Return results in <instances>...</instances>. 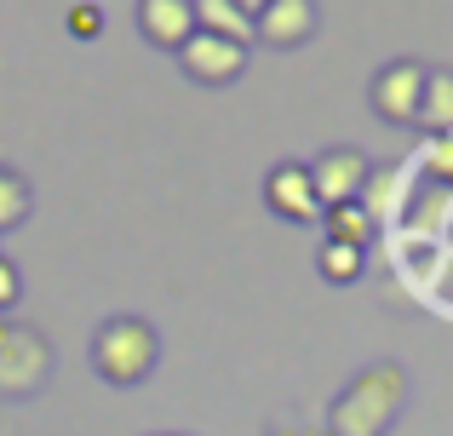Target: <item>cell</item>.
<instances>
[{
	"label": "cell",
	"mask_w": 453,
	"mask_h": 436,
	"mask_svg": "<svg viewBox=\"0 0 453 436\" xmlns=\"http://www.w3.org/2000/svg\"><path fill=\"white\" fill-rule=\"evenodd\" d=\"M258 46H276V52H293L316 34V0H270L253 18Z\"/></svg>",
	"instance_id": "8"
},
{
	"label": "cell",
	"mask_w": 453,
	"mask_h": 436,
	"mask_svg": "<svg viewBox=\"0 0 453 436\" xmlns=\"http://www.w3.org/2000/svg\"><path fill=\"white\" fill-rule=\"evenodd\" d=\"M265 202L288 224H321V202H316V184H310L304 161H276L265 172Z\"/></svg>",
	"instance_id": "6"
},
{
	"label": "cell",
	"mask_w": 453,
	"mask_h": 436,
	"mask_svg": "<svg viewBox=\"0 0 453 436\" xmlns=\"http://www.w3.org/2000/svg\"><path fill=\"white\" fill-rule=\"evenodd\" d=\"M138 29H144L150 46L184 52L189 34H196V0H138Z\"/></svg>",
	"instance_id": "9"
},
{
	"label": "cell",
	"mask_w": 453,
	"mask_h": 436,
	"mask_svg": "<svg viewBox=\"0 0 453 436\" xmlns=\"http://www.w3.org/2000/svg\"><path fill=\"white\" fill-rule=\"evenodd\" d=\"M321 224H327V241H344V247H362V253H367V241H373V230H379V218L367 213L362 202H344V207H327V213H321Z\"/></svg>",
	"instance_id": "12"
},
{
	"label": "cell",
	"mask_w": 453,
	"mask_h": 436,
	"mask_svg": "<svg viewBox=\"0 0 453 436\" xmlns=\"http://www.w3.org/2000/svg\"><path fill=\"white\" fill-rule=\"evenodd\" d=\"M18 293H23V276H18V264H12V258H0V304H18Z\"/></svg>",
	"instance_id": "17"
},
{
	"label": "cell",
	"mask_w": 453,
	"mask_h": 436,
	"mask_svg": "<svg viewBox=\"0 0 453 436\" xmlns=\"http://www.w3.org/2000/svg\"><path fill=\"white\" fill-rule=\"evenodd\" d=\"M419 126L431 138H453V75H448V69H431V80H425Z\"/></svg>",
	"instance_id": "11"
},
{
	"label": "cell",
	"mask_w": 453,
	"mask_h": 436,
	"mask_svg": "<svg viewBox=\"0 0 453 436\" xmlns=\"http://www.w3.org/2000/svg\"><path fill=\"white\" fill-rule=\"evenodd\" d=\"M98 29H104V11L92 6V0H81V6H69V34H75V41H92Z\"/></svg>",
	"instance_id": "16"
},
{
	"label": "cell",
	"mask_w": 453,
	"mask_h": 436,
	"mask_svg": "<svg viewBox=\"0 0 453 436\" xmlns=\"http://www.w3.org/2000/svg\"><path fill=\"white\" fill-rule=\"evenodd\" d=\"M235 6H242V11H247V18H258V11H265V6H270V0H235Z\"/></svg>",
	"instance_id": "19"
},
{
	"label": "cell",
	"mask_w": 453,
	"mask_h": 436,
	"mask_svg": "<svg viewBox=\"0 0 453 436\" xmlns=\"http://www.w3.org/2000/svg\"><path fill=\"white\" fill-rule=\"evenodd\" d=\"M155 362H161V339H155V327L144 316H110V322L92 333V368H98V379L110 385H144L155 373Z\"/></svg>",
	"instance_id": "2"
},
{
	"label": "cell",
	"mask_w": 453,
	"mask_h": 436,
	"mask_svg": "<svg viewBox=\"0 0 453 436\" xmlns=\"http://www.w3.org/2000/svg\"><path fill=\"white\" fill-rule=\"evenodd\" d=\"M178 64H184V75L201 80V87H230V80L247 69V46L224 41V34L196 29V34H189V46L178 52Z\"/></svg>",
	"instance_id": "7"
},
{
	"label": "cell",
	"mask_w": 453,
	"mask_h": 436,
	"mask_svg": "<svg viewBox=\"0 0 453 436\" xmlns=\"http://www.w3.org/2000/svg\"><path fill=\"white\" fill-rule=\"evenodd\" d=\"M408 402V373L402 362H367L327 408V436H385Z\"/></svg>",
	"instance_id": "1"
},
{
	"label": "cell",
	"mask_w": 453,
	"mask_h": 436,
	"mask_svg": "<svg viewBox=\"0 0 453 436\" xmlns=\"http://www.w3.org/2000/svg\"><path fill=\"white\" fill-rule=\"evenodd\" d=\"M270 436H327V431H321V425H276Z\"/></svg>",
	"instance_id": "18"
},
{
	"label": "cell",
	"mask_w": 453,
	"mask_h": 436,
	"mask_svg": "<svg viewBox=\"0 0 453 436\" xmlns=\"http://www.w3.org/2000/svg\"><path fill=\"white\" fill-rule=\"evenodd\" d=\"M29 207H35L29 179H23L18 167H6V161H0V235H6V230H18V224L29 218Z\"/></svg>",
	"instance_id": "13"
},
{
	"label": "cell",
	"mask_w": 453,
	"mask_h": 436,
	"mask_svg": "<svg viewBox=\"0 0 453 436\" xmlns=\"http://www.w3.org/2000/svg\"><path fill=\"white\" fill-rule=\"evenodd\" d=\"M196 29L224 34V41H235V46H253L258 41V34H253V18H247L235 0H196Z\"/></svg>",
	"instance_id": "10"
},
{
	"label": "cell",
	"mask_w": 453,
	"mask_h": 436,
	"mask_svg": "<svg viewBox=\"0 0 453 436\" xmlns=\"http://www.w3.org/2000/svg\"><path fill=\"white\" fill-rule=\"evenodd\" d=\"M304 167H310V184H316L321 213H327V207H344V202H362L367 179H373V161H367L362 149H350V144L321 149L316 161H304Z\"/></svg>",
	"instance_id": "5"
},
{
	"label": "cell",
	"mask_w": 453,
	"mask_h": 436,
	"mask_svg": "<svg viewBox=\"0 0 453 436\" xmlns=\"http://www.w3.org/2000/svg\"><path fill=\"white\" fill-rule=\"evenodd\" d=\"M52 379V345L41 327L29 322H0V396L23 402V396L46 391Z\"/></svg>",
	"instance_id": "3"
},
{
	"label": "cell",
	"mask_w": 453,
	"mask_h": 436,
	"mask_svg": "<svg viewBox=\"0 0 453 436\" xmlns=\"http://www.w3.org/2000/svg\"><path fill=\"white\" fill-rule=\"evenodd\" d=\"M362 264H367V253H362V247H344V241H321V253H316V270L333 281V287L362 281Z\"/></svg>",
	"instance_id": "14"
},
{
	"label": "cell",
	"mask_w": 453,
	"mask_h": 436,
	"mask_svg": "<svg viewBox=\"0 0 453 436\" xmlns=\"http://www.w3.org/2000/svg\"><path fill=\"white\" fill-rule=\"evenodd\" d=\"M419 167L431 172V179L453 184V138H431V144H425V156H419Z\"/></svg>",
	"instance_id": "15"
},
{
	"label": "cell",
	"mask_w": 453,
	"mask_h": 436,
	"mask_svg": "<svg viewBox=\"0 0 453 436\" xmlns=\"http://www.w3.org/2000/svg\"><path fill=\"white\" fill-rule=\"evenodd\" d=\"M425 80H431V69H425L419 57H396V64H385L373 75V87H367L373 115L390 121V126H413V121H419V103H425Z\"/></svg>",
	"instance_id": "4"
}]
</instances>
